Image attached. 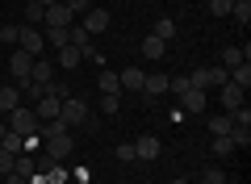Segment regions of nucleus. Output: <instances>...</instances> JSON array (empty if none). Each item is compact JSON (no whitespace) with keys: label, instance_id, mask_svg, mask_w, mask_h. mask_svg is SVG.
Here are the masks:
<instances>
[{"label":"nucleus","instance_id":"1","mask_svg":"<svg viewBox=\"0 0 251 184\" xmlns=\"http://www.w3.org/2000/svg\"><path fill=\"white\" fill-rule=\"evenodd\" d=\"M4 126H9L13 134H21V138H25V134H38V113L25 109V105H17L13 113H4Z\"/></svg>","mask_w":251,"mask_h":184},{"label":"nucleus","instance_id":"2","mask_svg":"<svg viewBox=\"0 0 251 184\" xmlns=\"http://www.w3.org/2000/svg\"><path fill=\"white\" fill-rule=\"evenodd\" d=\"M29 67H34V54L21 51V46H13V51H9V76H13V84H25Z\"/></svg>","mask_w":251,"mask_h":184},{"label":"nucleus","instance_id":"3","mask_svg":"<svg viewBox=\"0 0 251 184\" xmlns=\"http://www.w3.org/2000/svg\"><path fill=\"white\" fill-rule=\"evenodd\" d=\"M84 117H88V105H84L80 97H67L59 105V122L67 126V130H72V126H84Z\"/></svg>","mask_w":251,"mask_h":184},{"label":"nucleus","instance_id":"4","mask_svg":"<svg viewBox=\"0 0 251 184\" xmlns=\"http://www.w3.org/2000/svg\"><path fill=\"white\" fill-rule=\"evenodd\" d=\"M72 151H75L72 134H54V138H42V155H46V159H67Z\"/></svg>","mask_w":251,"mask_h":184},{"label":"nucleus","instance_id":"5","mask_svg":"<svg viewBox=\"0 0 251 184\" xmlns=\"http://www.w3.org/2000/svg\"><path fill=\"white\" fill-rule=\"evenodd\" d=\"M17 46H21V51H29L34 59H42V51H46V38H42V29H38V26H21Z\"/></svg>","mask_w":251,"mask_h":184},{"label":"nucleus","instance_id":"6","mask_svg":"<svg viewBox=\"0 0 251 184\" xmlns=\"http://www.w3.org/2000/svg\"><path fill=\"white\" fill-rule=\"evenodd\" d=\"M80 26L88 29L92 38H97V34H105V29H109V9H97V4H92V9L80 17Z\"/></svg>","mask_w":251,"mask_h":184},{"label":"nucleus","instance_id":"7","mask_svg":"<svg viewBox=\"0 0 251 184\" xmlns=\"http://www.w3.org/2000/svg\"><path fill=\"white\" fill-rule=\"evenodd\" d=\"M159 151H163V142L155 138V134H143V138L134 142V159H143V163H151V159H159Z\"/></svg>","mask_w":251,"mask_h":184},{"label":"nucleus","instance_id":"8","mask_svg":"<svg viewBox=\"0 0 251 184\" xmlns=\"http://www.w3.org/2000/svg\"><path fill=\"white\" fill-rule=\"evenodd\" d=\"M72 21H75V17H72V9H67L63 0H59V4H50V9L42 13V26H46V29H50V26H63V29H67Z\"/></svg>","mask_w":251,"mask_h":184},{"label":"nucleus","instance_id":"9","mask_svg":"<svg viewBox=\"0 0 251 184\" xmlns=\"http://www.w3.org/2000/svg\"><path fill=\"white\" fill-rule=\"evenodd\" d=\"M163 92H168V76H163V71H155V76L143 79V92H138V97H143V101H159Z\"/></svg>","mask_w":251,"mask_h":184},{"label":"nucleus","instance_id":"10","mask_svg":"<svg viewBox=\"0 0 251 184\" xmlns=\"http://www.w3.org/2000/svg\"><path fill=\"white\" fill-rule=\"evenodd\" d=\"M243 92H247V88H239V84H230V79H226V84L218 88V97H222V109H226V113H234V109L243 105Z\"/></svg>","mask_w":251,"mask_h":184},{"label":"nucleus","instance_id":"11","mask_svg":"<svg viewBox=\"0 0 251 184\" xmlns=\"http://www.w3.org/2000/svg\"><path fill=\"white\" fill-rule=\"evenodd\" d=\"M205 92H201V88H188L184 97H180V113H205Z\"/></svg>","mask_w":251,"mask_h":184},{"label":"nucleus","instance_id":"12","mask_svg":"<svg viewBox=\"0 0 251 184\" xmlns=\"http://www.w3.org/2000/svg\"><path fill=\"white\" fill-rule=\"evenodd\" d=\"M17 105H21V88L13 84V79H9V84H0V117H4V113H13Z\"/></svg>","mask_w":251,"mask_h":184},{"label":"nucleus","instance_id":"13","mask_svg":"<svg viewBox=\"0 0 251 184\" xmlns=\"http://www.w3.org/2000/svg\"><path fill=\"white\" fill-rule=\"evenodd\" d=\"M59 105H63L59 97H38V101H34V113H38V122H54V117H59Z\"/></svg>","mask_w":251,"mask_h":184},{"label":"nucleus","instance_id":"14","mask_svg":"<svg viewBox=\"0 0 251 184\" xmlns=\"http://www.w3.org/2000/svg\"><path fill=\"white\" fill-rule=\"evenodd\" d=\"M54 54H59L54 63H59L63 71H72V67H80V63H84V51H80V46H72V42L63 46V51H54Z\"/></svg>","mask_w":251,"mask_h":184},{"label":"nucleus","instance_id":"15","mask_svg":"<svg viewBox=\"0 0 251 184\" xmlns=\"http://www.w3.org/2000/svg\"><path fill=\"white\" fill-rule=\"evenodd\" d=\"M29 79H34V84H50V79H54V59H34Z\"/></svg>","mask_w":251,"mask_h":184},{"label":"nucleus","instance_id":"16","mask_svg":"<svg viewBox=\"0 0 251 184\" xmlns=\"http://www.w3.org/2000/svg\"><path fill=\"white\" fill-rule=\"evenodd\" d=\"M117 79H122V88L126 92H143V67H126V71H117Z\"/></svg>","mask_w":251,"mask_h":184},{"label":"nucleus","instance_id":"17","mask_svg":"<svg viewBox=\"0 0 251 184\" xmlns=\"http://www.w3.org/2000/svg\"><path fill=\"white\" fill-rule=\"evenodd\" d=\"M46 46H50V51H63V46H67V42H72V34H67V29H63V26H50V29H46Z\"/></svg>","mask_w":251,"mask_h":184},{"label":"nucleus","instance_id":"18","mask_svg":"<svg viewBox=\"0 0 251 184\" xmlns=\"http://www.w3.org/2000/svg\"><path fill=\"white\" fill-rule=\"evenodd\" d=\"M100 92H105V97H117V92H122V79H117V71L100 67Z\"/></svg>","mask_w":251,"mask_h":184},{"label":"nucleus","instance_id":"19","mask_svg":"<svg viewBox=\"0 0 251 184\" xmlns=\"http://www.w3.org/2000/svg\"><path fill=\"white\" fill-rule=\"evenodd\" d=\"M151 34L159 38V42H172V38H176V21H172V17H159V21L151 26Z\"/></svg>","mask_w":251,"mask_h":184},{"label":"nucleus","instance_id":"20","mask_svg":"<svg viewBox=\"0 0 251 184\" xmlns=\"http://www.w3.org/2000/svg\"><path fill=\"white\" fill-rule=\"evenodd\" d=\"M230 113H214L209 117V134H214V138H226V134H230Z\"/></svg>","mask_w":251,"mask_h":184},{"label":"nucleus","instance_id":"21","mask_svg":"<svg viewBox=\"0 0 251 184\" xmlns=\"http://www.w3.org/2000/svg\"><path fill=\"white\" fill-rule=\"evenodd\" d=\"M67 34H72V46H80V51H88V46H92V34L80 26V21H72V26H67Z\"/></svg>","mask_w":251,"mask_h":184},{"label":"nucleus","instance_id":"22","mask_svg":"<svg viewBox=\"0 0 251 184\" xmlns=\"http://www.w3.org/2000/svg\"><path fill=\"white\" fill-rule=\"evenodd\" d=\"M163 51H168V42H159L155 34L143 38V54H147V59H163Z\"/></svg>","mask_w":251,"mask_h":184},{"label":"nucleus","instance_id":"23","mask_svg":"<svg viewBox=\"0 0 251 184\" xmlns=\"http://www.w3.org/2000/svg\"><path fill=\"white\" fill-rule=\"evenodd\" d=\"M226 76H230V84H239V88H251V63H239V67H230Z\"/></svg>","mask_w":251,"mask_h":184},{"label":"nucleus","instance_id":"24","mask_svg":"<svg viewBox=\"0 0 251 184\" xmlns=\"http://www.w3.org/2000/svg\"><path fill=\"white\" fill-rule=\"evenodd\" d=\"M230 17L239 21V26H247L251 21V0H230Z\"/></svg>","mask_w":251,"mask_h":184},{"label":"nucleus","instance_id":"25","mask_svg":"<svg viewBox=\"0 0 251 184\" xmlns=\"http://www.w3.org/2000/svg\"><path fill=\"white\" fill-rule=\"evenodd\" d=\"M239 63H247V51H239V46H226V51H222V67L230 71V67H239Z\"/></svg>","mask_w":251,"mask_h":184},{"label":"nucleus","instance_id":"26","mask_svg":"<svg viewBox=\"0 0 251 184\" xmlns=\"http://www.w3.org/2000/svg\"><path fill=\"white\" fill-rule=\"evenodd\" d=\"M230 142H234V151H243L251 142V126H230Z\"/></svg>","mask_w":251,"mask_h":184},{"label":"nucleus","instance_id":"27","mask_svg":"<svg viewBox=\"0 0 251 184\" xmlns=\"http://www.w3.org/2000/svg\"><path fill=\"white\" fill-rule=\"evenodd\" d=\"M0 147H4V151H13V155H21V151H25V138H21V134H4V138H0Z\"/></svg>","mask_w":251,"mask_h":184},{"label":"nucleus","instance_id":"28","mask_svg":"<svg viewBox=\"0 0 251 184\" xmlns=\"http://www.w3.org/2000/svg\"><path fill=\"white\" fill-rule=\"evenodd\" d=\"M188 88H193V84H188V76H180V71H176V76H168V92H176V97H184Z\"/></svg>","mask_w":251,"mask_h":184},{"label":"nucleus","instance_id":"29","mask_svg":"<svg viewBox=\"0 0 251 184\" xmlns=\"http://www.w3.org/2000/svg\"><path fill=\"white\" fill-rule=\"evenodd\" d=\"M214 159H226V155H234V142H230V134H226V138H214Z\"/></svg>","mask_w":251,"mask_h":184},{"label":"nucleus","instance_id":"30","mask_svg":"<svg viewBox=\"0 0 251 184\" xmlns=\"http://www.w3.org/2000/svg\"><path fill=\"white\" fill-rule=\"evenodd\" d=\"M188 84H193V88H201V92H209V71H205V67L188 71Z\"/></svg>","mask_w":251,"mask_h":184},{"label":"nucleus","instance_id":"31","mask_svg":"<svg viewBox=\"0 0 251 184\" xmlns=\"http://www.w3.org/2000/svg\"><path fill=\"white\" fill-rule=\"evenodd\" d=\"M17 38H21V26H0V42L4 46H17Z\"/></svg>","mask_w":251,"mask_h":184},{"label":"nucleus","instance_id":"32","mask_svg":"<svg viewBox=\"0 0 251 184\" xmlns=\"http://www.w3.org/2000/svg\"><path fill=\"white\" fill-rule=\"evenodd\" d=\"M205 71H209V88H222L226 79H230V76H226V67H222V63H218V67H205Z\"/></svg>","mask_w":251,"mask_h":184},{"label":"nucleus","instance_id":"33","mask_svg":"<svg viewBox=\"0 0 251 184\" xmlns=\"http://www.w3.org/2000/svg\"><path fill=\"white\" fill-rule=\"evenodd\" d=\"M42 4H38V0H29V4H25V21H29V26H38V21H42Z\"/></svg>","mask_w":251,"mask_h":184},{"label":"nucleus","instance_id":"34","mask_svg":"<svg viewBox=\"0 0 251 184\" xmlns=\"http://www.w3.org/2000/svg\"><path fill=\"white\" fill-rule=\"evenodd\" d=\"M201 184H226V172H222V167H205Z\"/></svg>","mask_w":251,"mask_h":184},{"label":"nucleus","instance_id":"35","mask_svg":"<svg viewBox=\"0 0 251 184\" xmlns=\"http://www.w3.org/2000/svg\"><path fill=\"white\" fill-rule=\"evenodd\" d=\"M67 9H72V17H84V13L92 9V0H63Z\"/></svg>","mask_w":251,"mask_h":184},{"label":"nucleus","instance_id":"36","mask_svg":"<svg viewBox=\"0 0 251 184\" xmlns=\"http://www.w3.org/2000/svg\"><path fill=\"white\" fill-rule=\"evenodd\" d=\"M13 163H17V155L0 147V176H9V172H13Z\"/></svg>","mask_w":251,"mask_h":184},{"label":"nucleus","instance_id":"37","mask_svg":"<svg viewBox=\"0 0 251 184\" xmlns=\"http://www.w3.org/2000/svg\"><path fill=\"white\" fill-rule=\"evenodd\" d=\"M113 159H122V163H134V142H122V147L113 151Z\"/></svg>","mask_w":251,"mask_h":184},{"label":"nucleus","instance_id":"38","mask_svg":"<svg viewBox=\"0 0 251 184\" xmlns=\"http://www.w3.org/2000/svg\"><path fill=\"white\" fill-rule=\"evenodd\" d=\"M209 13L214 17H230V0H209Z\"/></svg>","mask_w":251,"mask_h":184},{"label":"nucleus","instance_id":"39","mask_svg":"<svg viewBox=\"0 0 251 184\" xmlns=\"http://www.w3.org/2000/svg\"><path fill=\"white\" fill-rule=\"evenodd\" d=\"M100 109H105V113H109V117H113V113H117V109H122V101H117V97H100Z\"/></svg>","mask_w":251,"mask_h":184},{"label":"nucleus","instance_id":"40","mask_svg":"<svg viewBox=\"0 0 251 184\" xmlns=\"http://www.w3.org/2000/svg\"><path fill=\"white\" fill-rule=\"evenodd\" d=\"M4 184H29V176H21V172H9V176H4Z\"/></svg>","mask_w":251,"mask_h":184},{"label":"nucleus","instance_id":"41","mask_svg":"<svg viewBox=\"0 0 251 184\" xmlns=\"http://www.w3.org/2000/svg\"><path fill=\"white\" fill-rule=\"evenodd\" d=\"M38 4H42V9H50V4H59V0H38Z\"/></svg>","mask_w":251,"mask_h":184},{"label":"nucleus","instance_id":"42","mask_svg":"<svg viewBox=\"0 0 251 184\" xmlns=\"http://www.w3.org/2000/svg\"><path fill=\"white\" fill-rule=\"evenodd\" d=\"M4 134H9V126H4V117H0V138H4Z\"/></svg>","mask_w":251,"mask_h":184},{"label":"nucleus","instance_id":"43","mask_svg":"<svg viewBox=\"0 0 251 184\" xmlns=\"http://www.w3.org/2000/svg\"><path fill=\"white\" fill-rule=\"evenodd\" d=\"M172 184H193V180H172Z\"/></svg>","mask_w":251,"mask_h":184}]
</instances>
